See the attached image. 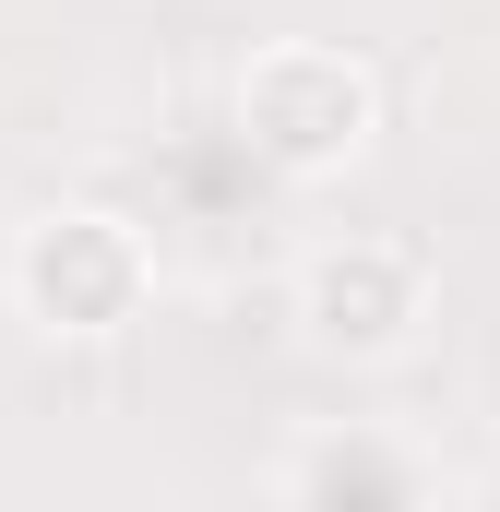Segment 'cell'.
I'll use <instances>...</instances> for the list:
<instances>
[{
	"label": "cell",
	"instance_id": "3957f363",
	"mask_svg": "<svg viewBox=\"0 0 500 512\" xmlns=\"http://www.w3.org/2000/svg\"><path fill=\"white\" fill-rule=\"evenodd\" d=\"M298 334L346 370H381L429 334V251L393 227H346L298 262Z\"/></svg>",
	"mask_w": 500,
	"mask_h": 512
},
{
	"label": "cell",
	"instance_id": "7a4b0ae2",
	"mask_svg": "<svg viewBox=\"0 0 500 512\" xmlns=\"http://www.w3.org/2000/svg\"><path fill=\"white\" fill-rule=\"evenodd\" d=\"M12 310H24L36 334H60V346L131 334V322L155 310V251H143V227L108 215V203L36 215V227L12 239Z\"/></svg>",
	"mask_w": 500,
	"mask_h": 512
},
{
	"label": "cell",
	"instance_id": "6da1fadb",
	"mask_svg": "<svg viewBox=\"0 0 500 512\" xmlns=\"http://www.w3.org/2000/svg\"><path fill=\"white\" fill-rule=\"evenodd\" d=\"M239 143L286 191H322L381 143V72L334 36H274L239 60Z\"/></svg>",
	"mask_w": 500,
	"mask_h": 512
}]
</instances>
